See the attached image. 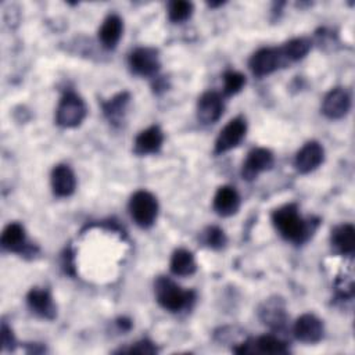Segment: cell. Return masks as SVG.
Segmentation results:
<instances>
[{
	"instance_id": "6da1fadb",
	"label": "cell",
	"mask_w": 355,
	"mask_h": 355,
	"mask_svg": "<svg viewBox=\"0 0 355 355\" xmlns=\"http://www.w3.org/2000/svg\"><path fill=\"white\" fill-rule=\"evenodd\" d=\"M272 222L283 239L297 244L305 241L312 232L309 223L300 215L298 208L294 204H286L275 209Z\"/></svg>"
},
{
	"instance_id": "7a4b0ae2",
	"label": "cell",
	"mask_w": 355,
	"mask_h": 355,
	"mask_svg": "<svg viewBox=\"0 0 355 355\" xmlns=\"http://www.w3.org/2000/svg\"><path fill=\"white\" fill-rule=\"evenodd\" d=\"M154 293L158 304L171 312H179L190 306L194 301V293L183 290L172 279L159 276L154 283Z\"/></svg>"
},
{
	"instance_id": "3957f363",
	"label": "cell",
	"mask_w": 355,
	"mask_h": 355,
	"mask_svg": "<svg viewBox=\"0 0 355 355\" xmlns=\"http://www.w3.org/2000/svg\"><path fill=\"white\" fill-rule=\"evenodd\" d=\"M129 212L140 227H150L158 215V201L150 191L139 190L130 197Z\"/></svg>"
},
{
	"instance_id": "277c9868",
	"label": "cell",
	"mask_w": 355,
	"mask_h": 355,
	"mask_svg": "<svg viewBox=\"0 0 355 355\" xmlns=\"http://www.w3.org/2000/svg\"><path fill=\"white\" fill-rule=\"evenodd\" d=\"M85 101L73 92H68L60 100L55 111V121L62 128H76L86 116Z\"/></svg>"
},
{
	"instance_id": "5b68a950",
	"label": "cell",
	"mask_w": 355,
	"mask_h": 355,
	"mask_svg": "<svg viewBox=\"0 0 355 355\" xmlns=\"http://www.w3.org/2000/svg\"><path fill=\"white\" fill-rule=\"evenodd\" d=\"M283 64H286V60L280 49L263 47L255 51L250 58V69L255 76L259 78L272 73Z\"/></svg>"
},
{
	"instance_id": "8992f818",
	"label": "cell",
	"mask_w": 355,
	"mask_h": 355,
	"mask_svg": "<svg viewBox=\"0 0 355 355\" xmlns=\"http://www.w3.org/2000/svg\"><path fill=\"white\" fill-rule=\"evenodd\" d=\"M247 132L245 119L241 116H236L225 125V128L219 132L215 141V153L222 154L234 147H237L244 139Z\"/></svg>"
},
{
	"instance_id": "52a82bcc",
	"label": "cell",
	"mask_w": 355,
	"mask_h": 355,
	"mask_svg": "<svg viewBox=\"0 0 355 355\" xmlns=\"http://www.w3.org/2000/svg\"><path fill=\"white\" fill-rule=\"evenodd\" d=\"M129 68L140 76H153L159 69V57L155 49L139 47L129 55Z\"/></svg>"
},
{
	"instance_id": "ba28073f",
	"label": "cell",
	"mask_w": 355,
	"mask_h": 355,
	"mask_svg": "<svg viewBox=\"0 0 355 355\" xmlns=\"http://www.w3.org/2000/svg\"><path fill=\"white\" fill-rule=\"evenodd\" d=\"M351 108V96L343 87L331 89L323 98L322 112L329 119H340L348 114Z\"/></svg>"
},
{
	"instance_id": "9c48e42d",
	"label": "cell",
	"mask_w": 355,
	"mask_h": 355,
	"mask_svg": "<svg viewBox=\"0 0 355 355\" xmlns=\"http://www.w3.org/2000/svg\"><path fill=\"white\" fill-rule=\"evenodd\" d=\"M323 147L318 141H308L295 154L294 166L300 173H309L323 162Z\"/></svg>"
},
{
	"instance_id": "30bf717a",
	"label": "cell",
	"mask_w": 355,
	"mask_h": 355,
	"mask_svg": "<svg viewBox=\"0 0 355 355\" xmlns=\"http://www.w3.org/2000/svg\"><path fill=\"white\" fill-rule=\"evenodd\" d=\"M273 165V154L270 150L263 147H257L251 150L243 164L241 175L247 180H252L258 173L270 169Z\"/></svg>"
},
{
	"instance_id": "8fae6325",
	"label": "cell",
	"mask_w": 355,
	"mask_h": 355,
	"mask_svg": "<svg viewBox=\"0 0 355 355\" xmlns=\"http://www.w3.org/2000/svg\"><path fill=\"white\" fill-rule=\"evenodd\" d=\"M239 354H270V355H280L287 354L288 348L286 343L279 340L275 336H261L255 340H250L241 344L240 348L234 349Z\"/></svg>"
},
{
	"instance_id": "7c38bea8",
	"label": "cell",
	"mask_w": 355,
	"mask_h": 355,
	"mask_svg": "<svg viewBox=\"0 0 355 355\" xmlns=\"http://www.w3.org/2000/svg\"><path fill=\"white\" fill-rule=\"evenodd\" d=\"M293 330L295 338L302 343L313 344L320 341L323 337V323L318 316L312 313L301 315L295 320Z\"/></svg>"
},
{
	"instance_id": "4fadbf2b",
	"label": "cell",
	"mask_w": 355,
	"mask_h": 355,
	"mask_svg": "<svg viewBox=\"0 0 355 355\" xmlns=\"http://www.w3.org/2000/svg\"><path fill=\"white\" fill-rule=\"evenodd\" d=\"M223 100L216 92H205L197 103V116L202 123H215L223 114Z\"/></svg>"
},
{
	"instance_id": "5bb4252c",
	"label": "cell",
	"mask_w": 355,
	"mask_h": 355,
	"mask_svg": "<svg viewBox=\"0 0 355 355\" xmlns=\"http://www.w3.org/2000/svg\"><path fill=\"white\" fill-rule=\"evenodd\" d=\"M1 247L10 252H28L31 250L28 241H26V234H25V229L21 223L18 222H12L8 223L3 233H1V239H0Z\"/></svg>"
},
{
	"instance_id": "9a60e30c",
	"label": "cell",
	"mask_w": 355,
	"mask_h": 355,
	"mask_svg": "<svg viewBox=\"0 0 355 355\" xmlns=\"http://www.w3.org/2000/svg\"><path fill=\"white\" fill-rule=\"evenodd\" d=\"M26 302L31 311L35 312L37 316L44 319L55 318V305L53 302L51 294L46 288H32L26 295Z\"/></svg>"
},
{
	"instance_id": "2e32d148",
	"label": "cell",
	"mask_w": 355,
	"mask_h": 355,
	"mask_svg": "<svg viewBox=\"0 0 355 355\" xmlns=\"http://www.w3.org/2000/svg\"><path fill=\"white\" fill-rule=\"evenodd\" d=\"M212 207L220 216H230L236 214L240 207V196L237 190L232 186H220L214 196Z\"/></svg>"
},
{
	"instance_id": "e0dca14e",
	"label": "cell",
	"mask_w": 355,
	"mask_h": 355,
	"mask_svg": "<svg viewBox=\"0 0 355 355\" xmlns=\"http://www.w3.org/2000/svg\"><path fill=\"white\" fill-rule=\"evenodd\" d=\"M76 179L68 165L60 164L51 172V189L57 197H68L75 191Z\"/></svg>"
},
{
	"instance_id": "ac0fdd59",
	"label": "cell",
	"mask_w": 355,
	"mask_h": 355,
	"mask_svg": "<svg viewBox=\"0 0 355 355\" xmlns=\"http://www.w3.org/2000/svg\"><path fill=\"white\" fill-rule=\"evenodd\" d=\"M164 141V133L158 126H150L141 130L135 140V153L147 155L158 153Z\"/></svg>"
},
{
	"instance_id": "d6986e66",
	"label": "cell",
	"mask_w": 355,
	"mask_h": 355,
	"mask_svg": "<svg viewBox=\"0 0 355 355\" xmlns=\"http://www.w3.org/2000/svg\"><path fill=\"white\" fill-rule=\"evenodd\" d=\"M331 245L343 255H352L355 250V229L351 223H344L333 229Z\"/></svg>"
},
{
	"instance_id": "ffe728a7",
	"label": "cell",
	"mask_w": 355,
	"mask_h": 355,
	"mask_svg": "<svg viewBox=\"0 0 355 355\" xmlns=\"http://www.w3.org/2000/svg\"><path fill=\"white\" fill-rule=\"evenodd\" d=\"M122 31H123L122 19L118 15L111 14L101 24L98 31V39L105 49H114L122 36Z\"/></svg>"
},
{
	"instance_id": "44dd1931",
	"label": "cell",
	"mask_w": 355,
	"mask_h": 355,
	"mask_svg": "<svg viewBox=\"0 0 355 355\" xmlns=\"http://www.w3.org/2000/svg\"><path fill=\"white\" fill-rule=\"evenodd\" d=\"M197 270L194 255L184 248H179L172 254L171 272L176 276H191Z\"/></svg>"
},
{
	"instance_id": "7402d4cb",
	"label": "cell",
	"mask_w": 355,
	"mask_h": 355,
	"mask_svg": "<svg viewBox=\"0 0 355 355\" xmlns=\"http://www.w3.org/2000/svg\"><path fill=\"white\" fill-rule=\"evenodd\" d=\"M129 103V94L126 92L116 94L115 97H112L111 100H108L107 103L103 104V111L104 115L112 122L116 123L122 119L126 105Z\"/></svg>"
},
{
	"instance_id": "603a6c76",
	"label": "cell",
	"mask_w": 355,
	"mask_h": 355,
	"mask_svg": "<svg viewBox=\"0 0 355 355\" xmlns=\"http://www.w3.org/2000/svg\"><path fill=\"white\" fill-rule=\"evenodd\" d=\"M309 50H311V42L305 37L291 39L283 47H280V51L286 61H298L304 58Z\"/></svg>"
},
{
	"instance_id": "cb8c5ba5",
	"label": "cell",
	"mask_w": 355,
	"mask_h": 355,
	"mask_svg": "<svg viewBox=\"0 0 355 355\" xmlns=\"http://www.w3.org/2000/svg\"><path fill=\"white\" fill-rule=\"evenodd\" d=\"M193 14V4L190 1L176 0L169 3L168 7V17L172 22H183L189 19Z\"/></svg>"
},
{
	"instance_id": "d4e9b609",
	"label": "cell",
	"mask_w": 355,
	"mask_h": 355,
	"mask_svg": "<svg viewBox=\"0 0 355 355\" xmlns=\"http://www.w3.org/2000/svg\"><path fill=\"white\" fill-rule=\"evenodd\" d=\"M245 85V76L237 71H227L223 75V93L233 96L239 93Z\"/></svg>"
},
{
	"instance_id": "484cf974",
	"label": "cell",
	"mask_w": 355,
	"mask_h": 355,
	"mask_svg": "<svg viewBox=\"0 0 355 355\" xmlns=\"http://www.w3.org/2000/svg\"><path fill=\"white\" fill-rule=\"evenodd\" d=\"M204 243L215 250L222 248L226 244L225 232L218 226H211L204 232Z\"/></svg>"
},
{
	"instance_id": "4316f807",
	"label": "cell",
	"mask_w": 355,
	"mask_h": 355,
	"mask_svg": "<svg viewBox=\"0 0 355 355\" xmlns=\"http://www.w3.org/2000/svg\"><path fill=\"white\" fill-rule=\"evenodd\" d=\"M1 344L4 349H12L15 345V338L11 329L7 324L1 326Z\"/></svg>"
},
{
	"instance_id": "83f0119b",
	"label": "cell",
	"mask_w": 355,
	"mask_h": 355,
	"mask_svg": "<svg viewBox=\"0 0 355 355\" xmlns=\"http://www.w3.org/2000/svg\"><path fill=\"white\" fill-rule=\"evenodd\" d=\"M157 351V348L153 345V343L147 341V340H143V341H139L136 343L130 349L129 352H133V354H154Z\"/></svg>"
}]
</instances>
